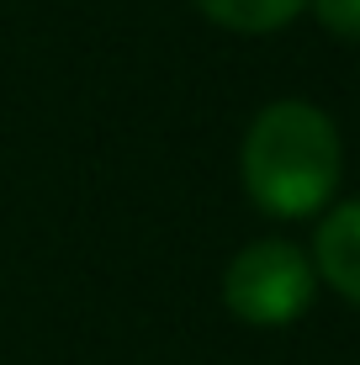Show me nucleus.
Wrapping results in <instances>:
<instances>
[{
    "label": "nucleus",
    "instance_id": "f257e3e1",
    "mask_svg": "<svg viewBox=\"0 0 360 365\" xmlns=\"http://www.w3.org/2000/svg\"><path fill=\"white\" fill-rule=\"evenodd\" d=\"M339 170L344 143L329 111H318L313 101H270L265 111H254L239 148V175L259 212L292 222L313 217L339 191Z\"/></svg>",
    "mask_w": 360,
    "mask_h": 365
},
{
    "label": "nucleus",
    "instance_id": "39448f33",
    "mask_svg": "<svg viewBox=\"0 0 360 365\" xmlns=\"http://www.w3.org/2000/svg\"><path fill=\"white\" fill-rule=\"evenodd\" d=\"M307 6L324 21V32H334L339 43H360V0H307Z\"/></svg>",
    "mask_w": 360,
    "mask_h": 365
},
{
    "label": "nucleus",
    "instance_id": "7ed1b4c3",
    "mask_svg": "<svg viewBox=\"0 0 360 365\" xmlns=\"http://www.w3.org/2000/svg\"><path fill=\"white\" fill-rule=\"evenodd\" d=\"M313 270L339 292L344 302L360 307V196L339 201L313 238Z\"/></svg>",
    "mask_w": 360,
    "mask_h": 365
},
{
    "label": "nucleus",
    "instance_id": "f03ea898",
    "mask_svg": "<svg viewBox=\"0 0 360 365\" xmlns=\"http://www.w3.org/2000/svg\"><path fill=\"white\" fill-rule=\"evenodd\" d=\"M318 270L287 238H259V244L239 249L222 270V302L239 323L250 329H287L313 307Z\"/></svg>",
    "mask_w": 360,
    "mask_h": 365
},
{
    "label": "nucleus",
    "instance_id": "20e7f679",
    "mask_svg": "<svg viewBox=\"0 0 360 365\" xmlns=\"http://www.w3.org/2000/svg\"><path fill=\"white\" fill-rule=\"evenodd\" d=\"M191 6L228 32L259 37V32H281L287 21H297L307 11V0H191Z\"/></svg>",
    "mask_w": 360,
    "mask_h": 365
}]
</instances>
